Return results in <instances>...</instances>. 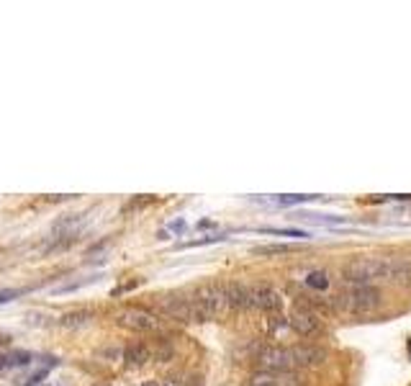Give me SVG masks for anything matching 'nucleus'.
<instances>
[{
    "label": "nucleus",
    "mask_w": 411,
    "mask_h": 386,
    "mask_svg": "<svg viewBox=\"0 0 411 386\" xmlns=\"http://www.w3.org/2000/svg\"><path fill=\"white\" fill-rule=\"evenodd\" d=\"M349 286H375L378 281L393 286H411V257H358L342 268Z\"/></svg>",
    "instance_id": "nucleus-1"
},
{
    "label": "nucleus",
    "mask_w": 411,
    "mask_h": 386,
    "mask_svg": "<svg viewBox=\"0 0 411 386\" xmlns=\"http://www.w3.org/2000/svg\"><path fill=\"white\" fill-rule=\"evenodd\" d=\"M380 291L375 286H349L337 296V307L345 314H370L380 307Z\"/></svg>",
    "instance_id": "nucleus-2"
},
{
    "label": "nucleus",
    "mask_w": 411,
    "mask_h": 386,
    "mask_svg": "<svg viewBox=\"0 0 411 386\" xmlns=\"http://www.w3.org/2000/svg\"><path fill=\"white\" fill-rule=\"evenodd\" d=\"M196 304H198L200 314H203V320L209 322L213 317H219L224 311L229 309L226 307V291H224L222 283H209V286H203V289L196 291Z\"/></svg>",
    "instance_id": "nucleus-3"
},
{
    "label": "nucleus",
    "mask_w": 411,
    "mask_h": 386,
    "mask_svg": "<svg viewBox=\"0 0 411 386\" xmlns=\"http://www.w3.org/2000/svg\"><path fill=\"white\" fill-rule=\"evenodd\" d=\"M257 363L263 371H270V374H288V371H295L293 368V358H291V348H280V345H267L257 353Z\"/></svg>",
    "instance_id": "nucleus-4"
},
{
    "label": "nucleus",
    "mask_w": 411,
    "mask_h": 386,
    "mask_svg": "<svg viewBox=\"0 0 411 386\" xmlns=\"http://www.w3.org/2000/svg\"><path fill=\"white\" fill-rule=\"evenodd\" d=\"M162 307H165V311H168L172 320H180V322H206L193 296H190V299H188V296H168Z\"/></svg>",
    "instance_id": "nucleus-5"
},
{
    "label": "nucleus",
    "mask_w": 411,
    "mask_h": 386,
    "mask_svg": "<svg viewBox=\"0 0 411 386\" xmlns=\"http://www.w3.org/2000/svg\"><path fill=\"white\" fill-rule=\"evenodd\" d=\"M116 322L121 327L131 330V333H155V330H159L157 317L144 309H124L116 317Z\"/></svg>",
    "instance_id": "nucleus-6"
},
{
    "label": "nucleus",
    "mask_w": 411,
    "mask_h": 386,
    "mask_svg": "<svg viewBox=\"0 0 411 386\" xmlns=\"http://www.w3.org/2000/svg\"><path fill=\"white\" fill-rule=\"evenodd\" d=\"M293 368H314L327 361V350L319 345H291Z\"/></svg>",
    "instance_id": "nucleus-7"
},
{
    "label": "nucleus",
    "mask_w": 411,
    "mask_h": 386,
    "mask_svg": "<svg viewBox=\"0 0 411 386\" xmlns=\"http://www.w3.org/2000/svg\"><path fill=\"white\" fill-rule=\"evenodd\" d=\"M247 386H306L304 376L293 374V371H288V374H270V371H260V374H254Z\"/></svg>",
    "instance_id": "nucleus-8"
},
{
    "label": "nucleus",
    "mask_w": 411,
    "mask_h": 386,
    "mask_svg": "<svg viewBox=\"0 0 411 386\" xmlns=\"http://www.w3.org/2000/svg\"><path fill=\"white\" fill-rule=\"evenodd\" d=\"M288 322H291V327H293L301 337H314V335L321 333V322H319V317L314 311H308V309H295Z\"/></svg>",
    "instance_id": "nucleus-9"
},
{
    "label": "nucleus",
    "mask_w": 411,
    "mask_h": 386,
    "mask_svg": "<svg viewBox=\"0 0 411 386\" xmlns=\"http://www.w3.org/2000/svg\"><path fill=\"white\" fill-rule=\"evenodd\" d=\"M252 307L263 311L283 309V296L273 286H252Z\"/></svg>",
    "instance_id": "nucleus-10"
},
{
    "label": "nucleus",
    "mask_w": 411,
    "mask_h": 386,
    "mask_svg": "<svg viewBox=\"0 0 411 386\" xmlns=\"http://www.w3.org/2000/svg\"><path fill=\"white\" fill-rule=\"evenodd\" d=\"M226 307L229 309H250L252 307V289L244 283H226Z\"/></svg>",
    "instance_id": "nucleus-11"
},
{
    "label": "nucleus",
    "mask_w": 411,
    "mask_h": 386,
    "mask_svg": "<svg viewBox=\"0 0 411 386\" xmlns=\"http://www.w3.org/2000/svg\"><path fill=\"white\" fill-rule=\"evenodd\" d=\"M34 361V355L29 350H0V374L13 371V368H21L29 365Z\"/></svg>",
    "instance_id": "nucleus-12"
},
{
    "label": "nucleus",
    "mask_w": 411,
    "mask_h": 386,
    "mask_svg": "<svg viewBox=\"0 0 411 386\" xmlns=\"http://www.w3.org/2000/svg\"><path fill=\"white\" fill-rule=\"evenodd\" d=\"M124 361H127L129 368H142V365L149 361V348L144 343L127 345V350H124Z\"/></svg>",
    "instance_id": "nucleus-13"
},
{
    "label": "nucleus",
    "mask_w": 411,
    "mask_h": 386,
    "mask_svg": "<svg viewBox=\"0 0 411 386\" xmlns=\"http://www.w3.org/2000/svg\"><path fill=\"white\" fill-rule=\"evenodd\" d=\"M90 320H93V311L90 309H75L67 311L64 317H59V324L62 327H85Z\"/></svg>",
    "instance_id": "nucleus-14"
},
{
    "label": "nucleus",
    "mask_w": 411,
    "mask_h": 386,
    "mask_svg": "<svg viewBox=\"0 0 411 386\" xmlns=\"http://www.w3.org/2000/svg\"><path fill=\"white\" fill-rule=\"evenodd\" d=\"M306 286H308V289H317V291L329 289V276L324 270H311V273L306 276Z\"/></svg>",
    "instance_id": "nucleus-15"
},
{
    "label": "nucleus",
    "mask_w": 411,
    "mask_h": 386,
    "mask_svg": "<svg viewBox=\"0 0 411 386\" xmlns=\"http://www.w3.org/2000/svg\"><path fill=\"white\" fill-rule=\"evenodd\" d=\"M314 196H275L273 201L278 206H295V204H306V201H311Z\"/></svg>",
    "instance_id": "nucleus-16"
},
{
    "label": "nucleus",
    "mask_w": 411,
    "mask_h": 386,
    "mask_svg": "<svg viewBox=\"0 0 411 386\" xmlns=\"http://www.w3.org/2000/svg\"><path fill=\"white\" fill-rule=\"evenodd\" d=\"M293 250L291 245H265V247H254V255H280V253H288Z\"/></svg>",
    "instance_id": "nucleus-17"
},
{
    "label": "nucleus",
    "mask_w": 411,
    "mask_h": 386,
    "mask_svg": "<svg viewBox=\"0 0 411 386\" xmlns=\"http://www.w3.org/2000/svg\"><path fill=\"white\" fill-rule=\"evenodd\" d=\"M260 232H267V235H285V237H308L306 232H301V229H260Z\"/></svg>",
    "instance_id": "nucleus-18"
},
{
    "label": "nucleus",
    "mask_w": 411,
    "mask_h": 386,
    "mask_svg": "<svg viewBox=\"0 0 411 386\" xmlns=\"http://www.w3.org/2000/svg\"><path fill=\"white\" fill-rule=\"evenodd\" d=\"M23 294V289H0V304H8V301L18 299Z\"/></svg>",
    "instance_id": "nucleus-19"
},
{
    "label": "nucleus",
    "mask_w": 411,
    "mask_h": 386,
    "mask_svg": "<svg viewBox=\"0 0 411 386\" xmlns=\"http://www.w3.org/2000/svg\"><path fill=\"white\" fill-rule=\"evenodd\" d=\"M168 229L170 232H175V235H183V232L188 229V222H185V219H172L168 224Z\"/></svg>",
    "instance_id": "nucleus-20"
},
{
    "label": "nucleus",
    "mask_w": 411,
    "mask_h": 386,
    "mask_svg": "<svg viewBox=\"0 0 411 386\" xmlns=\"http://www.w3.org/2000/svg\"><path fill=\"white\" fill-rule=\"evenodd\" d=\"M183 386H203V376H198V374L188 376V381H185Z\"/></svg>",
    "instance_id": "nucleus-21"
},
{
    "label": "nucleus",
    "mask_w": 411,
    "mask_h": 386,
    "mask_svg": "<svg viewBox=\"0 0 411 386\" xmlns=\"http://www.w3.org/2000/svg\"><path fill=\"white\" fill-rule=\"evenodd\" d=\"M142 386H162V384H159V381H144Z\"/></svg>",
    "instance_id": "nucleus-22"
},
{
    "label": "nucleus",
    "mask_w": 411,
    "mask_h": 386,
    "mask_svg": "<svg viewBox=\"0 0 411 386\" xmlns=\"http://www.w3.org/2000/svg\"><path fill=\"white\" fill-rule=\"evenodd\" d=\"M93 386H111V384H93Z\"/></svg>",
    "instance_id": "nucleus-23"
},
{
    "label": "nucleus",
    "mask_w": 411,
    "mask_h": 386,
    "mask_svg": "<svg viewBox=\"0 0 411 386\" xmlns=\"http://www.w3.org/2000/svg\"><path fill=\"white\" fill-rule=\"evenodd\" d=\"M409 353H411V348H409Z\"/></svg>",
    "instance_id": "nucleus-24"
}]
</instances>
